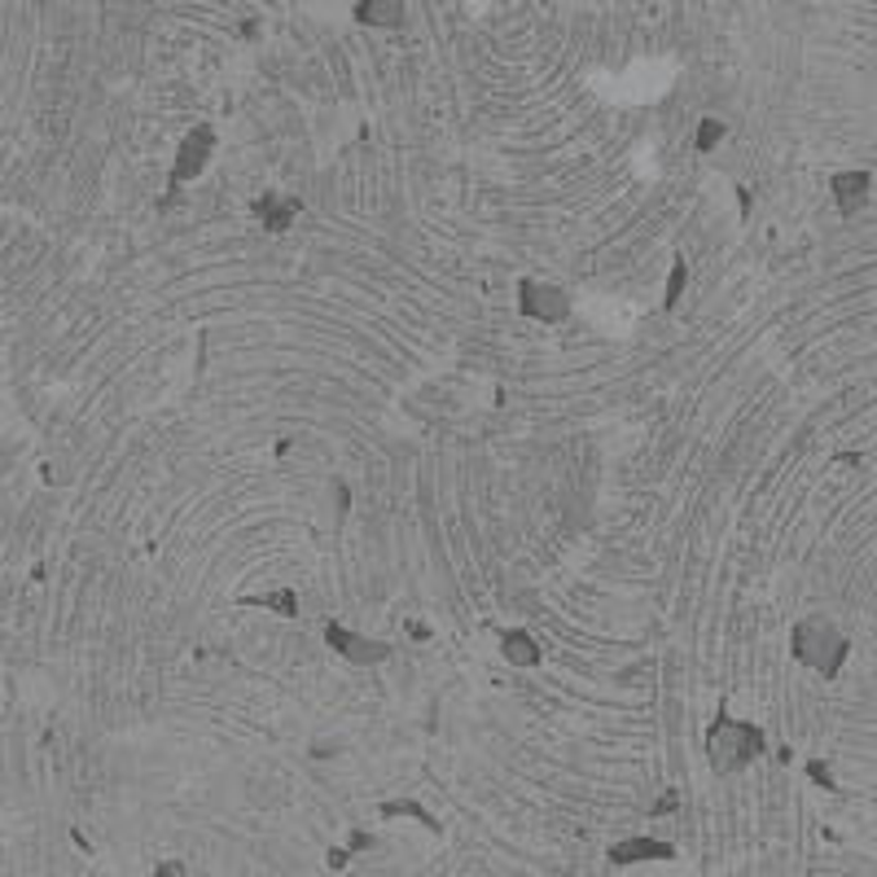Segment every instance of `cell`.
<instances>
[{
  "label": "cell",
  "mask_w": 877,
  "mask_h": 877,
  "mask_svg": "<svg viewBox=\"0 0 877 877\" xmlns=\"http://www.w3.org/2000/svg\"><path fill=\"white\" fill-rule=\"evenodd\" d=\"M764 751V733L746 720H715L711 733H707V755L720 773H737L746 768L755 755Z\"/></svg>",
  "instance_id": "6da1fadb"
},
{
  "label": "cell",
  "mask_w": 877,
  "mask_h": 877,
  "mask_svg": "<svg viewBox=\"0 0 877 877\" xmlns=\"http://www.w3.org/2000/svg\"><path fill=\"white\" fill-rule=\"evenodd\" d=\"M795 654H799V663H808V667L834 676L839 663L847 658V641H843V632H839L834 623H825V619H803V623H795Z\"/></svg>",
  "instance_id": "7a4b0ae2"
},
{
  "label": "cell",
  "mask_w": 877,
  "mask_h": 877,
  "mask_svg": "<svg viewBox=\"0 0 877 877\" xmlns=\"http://www.w3.org/2000/svg\"><path fill=\"white\" fill-rule=\"evenodd\" d=\"M211 149H215V132H211L207 123H202V127H193V132L185 136V145H180V158H176V171H171V180H176V185L193 180V176L207 167Z\"/></svg>",
  "instance_id": "3957f363"
},
{
  "label": "cell",
  "mask_w": 877,
  "mask_h": 877,
  "mask_svg": "<svg viewBox=\"0 0 877 877\" xmlns=\"http://www.w3.org/2000/svg\"><path fill=\"white\" fill-rule=\"evenodd\" d=\"M522 312L535 317V321H562L570 317V299L553 286H540V281H526L522 286Z\"/></svg>",
  "instance_id": "277c9868"
},
{
  "label": "cell",
  "mask_w": 877,
  "mask_h": 877,
  "mask_svg": "<svg viewBox=\"0 0 877 877\" xmlns=\"http://www.w3.org/2000/svg\"><path fill=\"white\" fill-rule=\"evenodd\" d=\"M330 645L338 650V654H347L352 663H382L387 658V645H378V641H365V636H356V632H347V628H338V623H330Z\"/></svg>",
  "instance_id": "5b68a950"
},
{
  "label": "cell",
  "mask_w": 877,
  "mask_h": 877,
  "mask_svg": "<svg viewBox=\"0 0 877 877\" xmlns=\"http://www.w3.org/2000/svg\"><path fill=\"white\" fill-rule=\"evenodd\" d=\"M834 198H839V211L843 215H856L869 198V171H839L834 176Z\"/></svg>",
  "instance_id": "8992f818"
},
{
  "label": "cell",
  "mask_w": 877,
  "mask_h": 877,
  "mask_svg": "<svg viewBox=\"0 0 877 877\" xmlns=\"http://www.w3.org/2000/svg\"><path fill=\"white\" fill-rule=\"evenodd\" d=\"M676 852L667 843H654V839H628L619 847H610V861L614 865H636V861H671Z\"/></svg>",
  "instance_id": "52a82bcc"
},
{
  "label": "cell",
  "mask_w": 877,
  "mask_h": 877,
  "mask_svg": "<svg viewBox=\"0 0 877 877\" xmlns=\"http://www.w3.org/2000/svg\"><path fill=\"white\" fill-rule=\"evenodd\" d=\"M356 18L374 22V26H396V22H404V0H360Z\"/></svg>",
  "instance_id": "ba28073f"
},
{
  "label": "cell",
  "mask_w": 877,
  "mask_h": 877,
  "mask_svg": "<svg viewBox=\"0 0 877 877\" xmlns=\"http://www.w3.org/2000/svg\"><path fill=\"white\" fill-rule=\"evenodd\" d=\"M295 211H299V202H295V198L264 193V202H259V215H264V224H268L273 233H286V229H290V220H295Z\"/></svg>",
  "instance_id": "9c48e42d"
},
{
  "label": "cell",
  "mask_w": 877,
  "mask_h": 877,
  "mask_svg": "<svg viewBox=\"0 0 877 877\" xmlns=\"http://www.w3.org/2000/svg\"><path fill=\"white\" fill-rule=\"evenodd\" d=\"M504 658L518 663V667H535V663H540V650H535V641H531L526 632H509V636H504Z\"/></svg>",
  "instance_id": "30bf717a"
},
{
  "label": "cell",
  "mask_w": 877,
  "mask_h": 877,
  "mask_svg": "<svg viewBox=\"0 0 877 877\" xmlns=\"http://www.w3.org/2000/svg\"><path fill=\"white\" fill-rule=\"evenodd\" d=\"M720 136H724V123L707 119V123H702V132H698V149H711V145H715Z\"/></svg>",
  "instance_id": "8fae6325"
}]
</instances>
